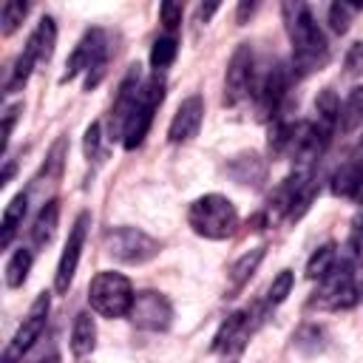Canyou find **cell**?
<instances>
[{
	"instance_id": "7402d4cb",
	"label": "cell",
	"mask_w": 363,
	"mask_h": 363,
	"mask_svg": "<svg viewBox=\"0 0 363 363\" xmlns=\"http://www.w3.org/2000/svg\"><path fill=\"white\" fill-rule=\"evenodd\" d=\"M315 113H318V125H323L326 130H335V125L340 122V99L332 88H323L315 99Z\"/></svg>"
},
{
	"instance_id": "d4e9b609",
	"label": "cell",
	"mask_w": 363,
	"mask_h": 363,
	"mask_svg": "<svg viewBox=\"0 0 363 363\" xmlns=\"http://www.w3.org/2000/svg\"><path fill=\"white\" fill-rule=\"evenodd\" d=\"M176 54H179V43H176V37H173V34L159 37V40L153 43V48H150V65L156 68V74H159L162 68H167V65L176 60Z\"/></svg>"
},
{
	"instance_id": "4dcf8cb0",
	"label": "cell",
	"mask_w": 363,
	"mask_h": 363,
	"mask_svg": "<svg viewBox=\"0 0 363 363\" xmlns=\"http://www.w3.org/2000/svg\"><path fill=\"white\" fill-rule=\"evenodd\" d=\"M352 255H363V210L354 213L352 218V230H349V241H346Z\"/></svg>"
},
{
	"instance_id": "7c38bea8",
	"label": "cell",
	"mask_w": 363,
	"mask_h": 363,
	"mask_svg": "<svg viewBox=\"0 0 363 363\" xmlns=\"http://www.w3.org/2000/svg\"><path fill=\"white\" fill-rule=\"evenodd\" d=\"M130 318L139 329H147V332H164L173 320V306L170 301L162 295V292H136L133 298V306H130Z\"/></svg>"
},
{
	"instance_id": "5bb4252c",
	"label": "cell",
	"mask_w": 363,
	"mask_h": 363,
	"mask_svg": "<svg viewBox=\"0 0 363 363\" xmlns=\"http://www.w3.org/2000/svg\"><path fill=\"white\" fill-rule=\"evenodd\" d=\"M332 193L340 196V199L363 201V142L335 170V176H332Z\"/></svg>"
},
{
	"instance_id": "e575fe53",
	"label": "cell",
	"mask_w": 363,
	"mask_h": 363,
	"mask_svg": "<svg viewBox=\"0 0 363 363\" xmlns=\"http://www.w3.org/2000/svg\"><path fill=\"white\" fill-rule=\"evenodd\" d=\"M20 111H23V105H9L6 113H3V147H6L9 139H11V128H14L17 116H20Z\"/></svg>"
},
{
	"instance_id": "e0dca14e",
	"label": "cell",
	"mask_w": 363,
	"mask_h": 363,
	"mask_svg": "<svg viewBox=\"0 0 363 363\" xmlns=\"http://www.w3.org/2000/svg\"><path fill=\"white\" fill-rule=\"evenodd\" d=\"M26 210H28V196H26V193H17V196L6 204L3 218H0V247H3V250H6V247L11 244V238L17 235Z\"/></svg>"
},
{
	"instance_id": "74e56055",
	"label": "cell",
	"mask_w": 363,
	"mask_h": 363,
	"mask_svg": "<svg viewBox=\"0 0 363 363\" xmlns=\"http://www.w3.org/2000/svg\"><path fill=\"white\" fill-rule=\"evenodd\" d=\"M40 363H60V354H48V357H43Z\"/></svg>"
},
{
	"instance_id": "3957f363",
	"label": "cell",
	"mask_w": 363,
	"mask_h": 363,
	"mask_svg": "<svg viewBox=\"0 0 363 363\" xmlns=\"http://www.w3.org/2000/svg\"><path fill=\"white\" fill-rule=\"evenodd\" d=\"M105 62H108V40H105V31L102 28H88L82 34V40L77 43L74 54L68 57L65 62V74L60 77V82H71L77 74H88L85 77V88L91 91L99 79H102V71H105Z\"/></svg>"
},
{
	"instance_id": "ac0fdd59",
	"label": "cell",
	"mask_w": 363,
	"mask_h": 363,
	"mask_svg": "<svg viewBox=\"0 0 363 363\" xmlns=\"http://www.w3.org/2000/svg\"><path fill=\"white\" fill-rule=\"evenodd\" d=\"M96 346V323L91 318V312H79L74 318V329H71V352L77 357L91 354Z\"/></svg>"
},
{
	"instance_id": "1f68e13d",
	"label": "cell",
	"mask_w": 363,
	"mask_h": 363,
	"mask_svg": "<svg viewBox=\"0 0 363 363\" xmlns=\"http://www.w3.org/2000/svg\"><path fill=\"white\" fill-rule=\"evenodd\" d=\"M343 68H346V77H357L363 71V43H352L349 45L346 60H343Z\"/></svg>"
},
{
	"instance_id": "f1b7e54d",
	"label": "cell",
	"mask_w": 363,
	"mask_h": 363,
	"mask_svg": "<svg viewBox=\"0 0 363 363\" xmlns=\"http://www.w3.org/2000/svg\"><path fill=\"white\" fill-rule=\"evenodd\" d=\"M292 284H295L292 269H281V272L272 278V284H269V292H267V306H278V303H284V301H286V295L292 292Z\"/></svg>"
},
{
	"instance_id": "d590c367",
	"label": "cell",
	"mask_w": 363,
	"mask_h": 363,
	"mask_svg": "<svg viewBox=\"0 0 363 363\" xmlns=\"http://www.w3.org/2000/svg\"><path fill=\"white\" fill-rule=\"evenodd\" d=\"M252 11H255V3H241V6H238V11H235V23H244Z\"/></svg>"
},
{
	"instance_id": "8992f818",
	"label": "cell",
	"mask_w": 363,
	"mask_h": 363,
	"mask_svg": "<svg viewBox=\"0 0 363 363\" xmlns=\"http://www.w3.org/2000/svg\"><path fill=\"white\" fill-rule=\"evenodd\" d=\"M312 306L318 309H349L357 303V284L352 261H337L323 278H318V289L312 292Z\"/></svg>"
},
{
	"instance_id": "9a60e30c",
	"label": "cell",
	"mask_w": 363,
	"mask_h": 363,
	"mask_svg": "<svg viewBox=\"0 0 363 363\" xmlns=\"http://www.w3.org/2000/svg\"><path fill=\"white\" fill-rule=\"evenodd\" d=\"M201 122H204V102H201L199 94H193V96H187V99L176 108V113H173V119H170V128H167V139H170L173 145L190 142V139L199 133Z\"/></svg>"
},
{
	"instance_id": "4fadbf2b",
	"label": "cell",
	"mask_w": 363,
	"mask_h": 363,
	"mask_svg": "<svg viewBox=\"0 0 363 363\" xmlns=\"http://www.w3.org/2000/svg\"><path fill=\"white\" fill-rule=\"evenodd\" d=\"M252 326H255V320H252V312L250 309H241V312L230 315L221 323V329L216 332V337H213V352H224V357L227 354L235 357L247 346V340L252 335Z\"/></svg>"
},
{
	"instance_id": "ffe728a7",
	"label": "cell",
	"mask_w": 363,
	"mask_h": 363,
	"mask_svg": "<svg viewBox=\"0 0 363 363\" xmlns=\"http://www.w3.org/2000/svg\"><path fill=\"white\" fill-rule=\"evenodd\" d=\"M57 218H60V201H45L43 204V210L37 213V218H34V227H31V241H34V247H45V244H51V238H54V233H57Z\"/></svg>"
},
{
	"instance_id": "d6a6232c",
	"label": "cell",
	"mask_w": 363,
	"mask_h": 363,
	"mask_svg": "<svg viewBox=\"0 0 363 363\" xmlns=\"http://www.w3.org/2000/svg\"><path fill=\"white\" fill-rule=\"evenodd\" d=\"M99 145H102V133H99V122H91L85 128V142H82V150L88 159H96L99 156Z\"/></svg>"
},
{
	"instance_id": "83f0119b",
	"label": "cell",
	"mask_w": 363,
	"mask_h": 363,
	"mask_svg": "<svg viewBox=\"0 0 363 363\" xmlns=\"http://www.w3.org/2000/svg\"><path fill=\"white\" fill-rule=\"evenodd\" d=\"M360 9H363L360 3H332V6H329V26H332V31L346 34L352 17H354Z\"/></svg>"
},
{
	"instance_id": "7a4b0ae2",
	"label": "cell",
	"mask_w": 363,
	"mask_h": 363,
	"mask_svg": "<svg viewBox=\"0 0 363 363\" xmlns=\"http://www.w3.org/2000/svg\"><path fill=\"white\" fill-rule=\"evenodd\" d=\"M187 224L193 227L196 235L210 238V241H221L227 235L235 233L238 227V213L233 207V201L221 193H207L201 199H196L187 210Z\"/></svg>"
},
{
	"instance_id": "603a6c76",
	"label": "cell",
	"mask_w": 363,
	"mask_h": 363,
	"mask_svg": "<svg viewBox=\"0 0 363 363\" xmlns=\"http://www.w3.org/2000/svg\"><path fill=\"white\" fill-rule=\"evenodd\" d=\"M28 40L37 45L40 62H48L51 54H54V43H57V26H54V20H51V17H43V20L37 23V28L31 31Z\"/></svg>"
},
{
	"instance_id": "d6986e66",
	"label": "cell",
	"mask_w": 363,
	"mask_h": 363,
	"mask_svg": "<svg viewBox=\"0 0 363 363\" xmlns=\"http://www.w3.org/2000/svg\"><path fill=\"white\" fill-rule=\"evenodd\" d=\"M40 62V54H37V45L28 40L26 43V48H23V54L14 60V65H11V74H9V79H6V94H14V91H20L26 82H28V77H31V71H34V65Z\"/></svg>"
},
{
	"instance_id": "484cf974",
	"label": "cell",
	"mask_w": 363,
	"mask_h": 363,
	"mask_svg": "<svg viewBox=\"0 0 363 363\" xmlns=\"http://www.w3.org/2000/svg\"><path fill=\"white\" fill-rule=\"evenodd\" d=\"M335 264H337L335 244H323V247H320V250H315V252H312V258L306 261V275H309V278H323Z\"/></svg>"
},
{
	"instance_id": "30bf717a",
	"label": "cell",
	"mask_w": 363,
	"mask_h": 363,
	"mask_svg": "<svg viewBox=\"0 0 363 363\" xmlns=\"http://www.w3.org/2000/svg\"><path fill=\"white\" fill-rule=\"evenodd\" d=\"M286 85H289V77L284 71V65H269L264 74H255V85H252V96H255V105H258V113L261 116H272V122L278 119L281 113V102L286 96Z\"/></svg>"
},
{
	"instance_id": "5b68a950",
	"label": "cell",
	"mask_w": 363,
	"mask_h": 363,
	"mask_svg": "<svg viewBox=\"0 0 363 363\" xmlns=\"http://www.w3.org/2000/svg\"><path fill=\"white\" fill-rule=\"evenodd\" d=\"M162 99H164V79H162L159 74H153L150 79L142 82L139 96H136V105H133V111H130V116H128V122H125L122 145H125L128 150H133V147L142 145V139L147 136L150 122H153V113H156V108L162 105Z\"/></svg>"
},
{
	"instance_id": "52a82bcc",
	"label": "cell",
	"mask_w": 363,
	"mask_h": 363,
	"mask_svg": "<svg viewBox=\"0 0 363 363\" xmlns=\"http://www.w3.org/2000/svg\"><path fill=\"white\" fill-rule=\"evenodd\" d=\"M105 250L122 264H145L159 255V241L136 227H119L105 235Z\"/></svg>"
},
{
	"instance_id": "277c9868",
	"label": "cell",
	"mask_w": 363,
	"mask_h": 363,
	"mask_svg": "<svg viewBox=\"0 0 363 363\" xmlns=\"http://www.w3.org/2000/svg\"><path fill=\"white\" fill-rule=\"evenodd\" d=\"M133 286L122 272H96L88 286V303L102 318H122L130 315L133 306Z\"/></svg>"
},
{
	"instance_id": "4316f807",
	"label": "cell",
	"mask_w": 363,
	"mask_h": 363,
	"mask_svg": "<svg viewBox=\"0 0 363 363\" xmlns=\"http://www.w3.org/2000/svg\"><path fill=\"white\" fill-rule=\"evenodd\" d=\"M28 14V3L20 0H6L0 9V23H3V37H11L17 31V26L23 23V17Z\"/></svg>"
},
{
	"instance_id": "8d00e7d4",
	"label": "cell",
	"mask_w": 363,
	"mask_h": 363,
	"mask_svg": "<svg viewBox=\"0 0 363 363\" xmlns=\"http://www.w3.org/2000/svg\"><path fill=\"white\" fill-rule=\"evenodd\" d=\"M216 9H218L216 3H207V6H199V23H201V20L207 23V20H210V17L216 14Z\"/></svg>"
},
{
	"instance_id": "44dd1931",
	"label": "cell",
	"mask_w": 363,
	"mask_h": 363,
	"mask_svg": "<svg viewBox=\"0 0 363 363\" xmlns=\"http://www.w3.org/2000/svg\"><path fill=\"white\" fill-rule=\"evenodd\" d=\"M261 258H264V247H255V250L244 252V255L233 264V269H230V292H238V289L252 278V272L258 269Z\"/></svg>"
},
{
	"instance_id": "ba28073f",
	"label": "cell",
	"mask_w": 363,
	"mask_h": 363,
	"mask_svg": "<svg viewBox=\"0 0 363 363\" xmlns=\"http://www.w3.org/2000/svg\"><path fill=\"white\" fill-rule=\"evenodd\" d=\"M48 309H51V298H48L45 292L37 295V301L31 303V309H28V315L23 318L20 329H17L14 337L9 340L6 352H3V363H17V360L40 340V335H43V329H45V323H48Z\"/></svg>"
},
{
	"instance_id": "2e32d148",
	"label": "cell",
	"mask_w": 363,
	"mask_h": 363,
	"mask_svg": "<svg viewBox=\"0 0 363 363\" xmlns=\"http://www.w3.org/2000/svg\"><path fill=\"white\" fill-rule=\"evenodd\" d=\"M227 170H230V176H233L238 184H252V187H258V184L264 182V176H267V164H264L261 156H255V153H241V156H235Z\"/></svg>"
},
{
	"instance_id": "8fae6325",
	"label": "cell",
	"mask_w": 363,
	"mask_h": 363,
	"mask_svg": "<svg viewBox=\"0 0 363 363\" xmlns=\"http://www.w3.org/2000/svg\"><path fill=\"white\" fill-rule=\"evenodd\" d=\"M91 227V213L82 210L68 233V241L62 247V255H60V264H57V272H54V289L62 295L68 292L71 281H74V272H77V264H79V255H82V244H85V233Z\"/></svg>"
},
{
	"instance_id": "f546056e",
	"label": "cell",
	"mask_w": 363,
	"mask_h": 363,
	"mask_svg": "<svg viewBox=\"0 0 363 363\" xmlns=\"http://www.w3.org/2000/svg\"><path fill=\"white\" fill-rule=\"evenodd\" d=\"M323 337V332L318 329V326H303L301 332H298V337H295V346L301 349V352H306V354H315V352H320V343H315V340H320Z\"/></svg>"
},
{
	"instance_id": "9c48e42d",
	"label": "cell",
	"mask_w": 363,
	"mask_h": 363,
	"mask_svg": "<svg viewBox=\"0 0 363 363\" xmlns=\"http://www.w3.org/2000/svg\"><path fill=\"white\" fill-rule=\"evenodd\" d=\"M252 85H255V57H252L250 43H241L233 51L227 74H224V102L227 105L244 102L252 94Z\"/></svg>"
},
{
	"instance_id": "cb8c5ba5",
	"label": "cell",
	"mask_w": 363,
	"mask_h": 363,
	"mask_svg": "<svg viewBox=\"0 0 363 363\" xmlns=\"http://www.w3.org/2000/svg\"><path fill=\"white\" fill-rule=\"evenodd\" d=\"M28 269H31V250L20 247V250L9 258V264H6V286H11V289L23 286L26 278H28Z\"/></svg>"
},
{
	"instance_id": "6da1fadb",
	"label": "cell",
	"mask_w": 363,
	"mask_h": 363,
	"mask_svg": "<svg viewBox=\"0 0 363 363\" xmlns=\"http://www.w3.org/2000/svg\"><path fill=\"white\" fill-rule=\"evenodd\" d=\"M284 20H286L289 40H292V71L298 77L320 71L329 60V45H326V37H323L320 26L315 23L309 6L306 3H286Z\"/></svg>"
},
{
	"instance_id": "836d02e7",
	"label": "cell",
	"mask_w": 363,
	"mask_h": 363,
	"mask_svg": "<svg viewBox=\"0 0 363 363\" xmlns=\"http://www.w3.org/2000/svg\"><path fill=\"white\" fill-rule=\"evenodd\" d=\"M159 20H162V26L167 28V31H173L179 23H182V6L179 3H162L159 6Z\"/></svg>"
}]
</instances>
